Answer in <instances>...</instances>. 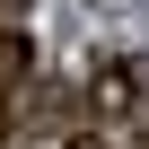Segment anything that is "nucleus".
Here are the masks:
<instances>
[{
	"label": "nucleus",
	"mask_w": 149,
	"mask_h": 149,
	"mask_svg": "<svg viewBox=\"0 0 149 149\" xmlns=\"http://www.w3.org/2000/svg\"><path fill=\"white\" fill-rule=\"evenodd\" d=\"M18 114H26L35 132H61L70 114H79V88H61V79H35V88L18 97ZM61 140H70V132H61Z\"/></svg>",
	"instance_id": "f257e3e1"
},
{
	"label": "nucleus",
	"mask_w": 149,
	"mask_h": 149,
	"mask_svg": "<svg viewBox=\"0 0 149 149\" xmlns=\"http://www.w3.org/2000/svg\"><path fill=\"white\" fill-rule=\"evenodd\" d=\"M26 70H35V53H26V35H18V26H0V105H9V97L26 88Z\"/></svg>",
	"instance_id": "f03ea898"
},
{
	"label": "nucleus",
	"mask_w": 149,
	"mask_h": 149,
	"mask_svg": "<svg viewBox=\"0 0 149 149\" xmlns=\"http://www.w3.org/2000/svg\"><path fill=\"white\" fill-rule=\"evenodd\" d=\"M88 97H97L105 114H114V105H132V97H140V70H132V61H105L97 79H88Z\"/></svg>",
	"instance_id": "7ed1b4c3"
},
{
	"label": "nucleus",
	"mask_w": 149,
	"mask_h": 149,
	"mask_svg": "<svg viewBox=\"0 0 149 149\" xmlns=\"http://www.w3.org/2000/svg\"><path fill=\"white\" fill-rule=\"evenodd\" d=\"M97 26H123V35H149V0H79Z\"/></svg>",
	"instance_id": "20e7f679"
},
{
	"label": "nucleus",
	"mask_w": 149,
	"mask_h": 149,
	"mask_svg": "<svg viewBox=\"0 0 149 149\" xmlns=\"http://www.w3.org/2000/svg\"><path fill=\"white\" fill-rule=\"evenodd\" d=\"M53 149H105V140H97V132H70V140H53Z\"/></svg>",
	"instance_id": "39448f33"
},
{
	"label": "nucleus",
	"mask_w": 149,
	"mask_h": 149,
	"mask_svg": "<svg viewBox=\"0 0 149 149\" xmlns=\"http://www.w3.org/2000/svg\"><path fill=\"white\" fill-rule=\"evenodd\" d=\"M18 9H26V0H0V26H18Z\"/></svg>",
	"instance_id": "423d86ee"
},
{
	"label": "nucleus",
	"mask_w": 149,
	"mask_h": 149,
	"mask_svg": "<svg viewBox=\"0 0 149 149\" xmlns=\"http://www.w3.org/2000/svg\"><path fill=\"white\" fill-rule=\"evenodd\" d=\"M140 140H149V114H140Z\"/></svg>",
	"instance_id": "0eeeda50"
}]
</instances>
